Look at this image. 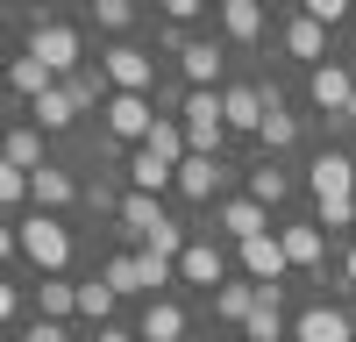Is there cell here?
<instances>
[{"label":"cell","mask_w":356,"mask_h":342,"mask_svg":"<svg viewBox=\"0 0 356 342\" xmlns=\"http://www.w3.org/2000/svg\"><path fill=\"white\" fill-rule=\"evenodd\" d=\"M150 129H157V100H143V93H114L107 114H100V136L122 142V150H143Z\"/></svg>","instance_id":"7c38bea8"},{"label":"cell","mask_w":356,"mask_h":342,"mask_svg":"<svg viewBox=\"0 0 356 342\" xmlns=\"http://www.w3.org/2000/svg\"><path fill=\"white\" fill-rule=\"evenodd\" d=\"M221 342H243V335H221Z\"/></svg>","instance_id":"603a6c76"},{"label":"cell","mask_w":356,"mask_h":342,"mask_svg":"<svg viewBox=\"0 0 356 342\" xmlns=\"http://www.w3.org/2000/svg\"><path fill=\"white\" fill-rule=\"evenodd\" d=\"M143 150H157L164 164H186V157H193V142H186V122L157 114V129H150V142H143Z\"/></svg>","instance_id":"d6986e66"},{"label":"cell","mask_w":356,"mask_h":342,"mask_svg":"<svg viewBox=\"0 0 356 342\" xmlns=\"http://www.w3.org/2000/svg\"><path fill=\"white\" fill-rule=\"evenodd\" d=\"M243 193L257 200L264 214H292V207H307V164H285V157H250L243 164Z\"/></svg>","instance_id":"8992f818"},{"label":"cell","mask_w":356,"mask_h":342,"mask_svg":"<svg viewBox=\"0 0 356 342\" xmlns=\"http://www.w3.org/2000/svg\"><path fill=\"white\" fill-rule=\"evenodd\" d=\"M278 243L292 256V278H300V293H335V236L314 221V207H292L278 221Z\"/></svg>","instance_id":"7a4b0ae2"},{"label":"cell","mask_w":356,"mask_h":342,"mask_svg":"<svg viewBox=\"0 0 356 342\" xmlns=\"http://www.w3.org/2000/svg\"><path fill=\"white\" fill-rule=\"evenodd\" d=\"M79 342H86V328H79Z\"/></svg>","instance_id":"d4e9b609"},{"label":"cell","mask_w":356,"mask_h":342,"mask_svg":"<svg viewBox=\"0 0 356 342\" xmlns=\"http://www.w3.org/2000/svg\"><path fill=\"white\" fill-rule=\"evenodd\" d=\"M86 342H143L136 321H107V328H86Z\"/></svg>","instance_id":"44dd1931"},{"label":"cell","mask_w":356,"mask_h":342,"mask_svg":"<svg viewBox=\"0 0 356 342\" xmlns=\"http://www.w3.org/2000/svg\"><path fill=\"white\" fill-rule=\"evenodd\" d=\"M36 214H65V221H86V171H72L65 157L36 171Z\"/></svg>","instance_id":"4fadbf2b"},{"label":"cell","mask_w":356,"mask_h":342,"mask_svg":"<svg viewBox=\"0 0 356 342\" xmlns=\"http://www.w3.org/2000/svg\"><path fill=\"white\" fill-rule=\"evenodd\" d=\"M271 57H278L285 79H307V72H321V65L335 57V36H328L307 8H278V43H271Z\"/></svg>","instance_id":"5b68a950"},{"label":"cell","mask_w":356,"mask_h":342,"mask_svg":"<svg viewBox=\"0 0 356 342\" xmlns=\"http://www.w3.org/2000/svg\"><path fill=\"white\" fill-rule=\"evenodd\" d=\"M221 107H228L235 142H243V150H257V129H264V86H257L250 72H235V79L221 86Z\"/></svg>","instance_id":"5bb4252c"},{"label":"cell","mask_w":356,"mask_h":342,"mask_svg":"<svg viewBox=\"0 0 356 342\" xmlns=\"http://www.w3.org/2000/svg\"><path fill=\"white\" fill-rule=\"evenodd\" d=\"M235 271H243L257 293H300V278H292V256H285V243H278V228L235 250Z\"/></svg>","instance_id":"30bf717a"},{"label":"cell","mask_w":356,"mask_h":342,"mask_svg":"<svg viewBox=\"0 0 356 342\" xmlns=\"http://www.w3.org/2000/svg\"><path fill=\"white\" fill-rule=\"evenodd\" d=\"M335 300H342V307L356 300V236H349V243L335 250Z\"/></svg>","instance_id":"ffe728a7"},{"label":"cell","mask_w":356,"mask_h":342,"mask_svg":"<svg viewBox=\"0 0 356 342\" xmlns=\"http://www.w3.org/2000/svg\"><path fill=\"white\" fill-rule=\"evenodd\" d=\"M107 321H129V300L100 285L93 271H79V328H107Z\"/></svg>","instance_id":"2e32d148"},{"label":"cell","mask_w":356,"mask_h":342,"mask_svg":"<svg viewBox=\"0 0 356 342\" xmlns=\"http://www.w3.org/2000/svg\"><path fill=\"white\" fill-rule=\"evenodd\" d=\"M79 28L93 43H136V36H150V8L143 0H79Z\"/></svg>","instance_id":"ba28073f"},{"label":"cell","mask_w":356,"mask_h":342,"mask_svg":"<svg viewBox=\"0 0 356 342\" xmlns=\"http://www.w3.org/2000/svg\"><path fill=\"white\" fill-rule=\"evenodd\" d=\"M129 321H136V335H143V342H200V335H207V321H200V307H193L186 293H164V300H143V307H129Z\"/></svg>","instance_id":"52a82bcc"},{"label":"cell","mask_w":356,"mask_h":342,"mask_svg":"<svg viewBox=\"0 0 356 342\" xmlns=\"http://www.w3.org/2000/svg\"><path fill=\"white\" fill-rule=\"evenodd\" d=\"M93 65L107 72V86L114 93H143V100H157L164 93V79H171V65L150 50V43H93Z\"/></svg>","instance_id":"277c9868"},{"label":"cell","mask_w":356,"mask_h":342,"mask_svg":"<svg viewBox=\"0 0 356 342\" xmlns=\"http://www.w3.org/2000/svg\"><path fill=\"white\" fill-rule=\"evenodd\" d=\"M228 278H243V271H235V243H221L214 228H193L186 256H178V293L200 307V300H214Z\"/></svg>","instance_id":"3957f363"},{"label":"cell","mask_w":356,"mask_h":342,"mask_svg":"<svg viewBox=\"0 0 356 342\" xmlns=\"http://www.w3.org/2000/svg\"><path fill=\"white\" fill-rule=\"evenodd\" d=\"M36 321H72L79 328V278H36Z\"/></svg>","instance_id":"ac0fdd59"},{"label":"cell","mask_w":356,"mask_h":342,"mask_svg":"<svg viewBox=\"0 0 356 342\" xmlns=\"http://www.w3.org/2000/svg\"><path fill=\"white\" fill-rule=\"evenodd\" d=\"M292 342H356V321L335 293H300L292 300Z\"/></svg>","instance_id":"9c48e42d"},{"label":"cell","mask_w":356,"mask_h":342,"mask_svg":"<svg viewBox=\"0 0 356 342\" xmlns=\"http://www.w3.org/2000/svg\"><path fill=\"white\" fill-rule=\"evenodd\" d=\"M193 228H214L221 243H235V250H243V243H257V236H271V228H278V214H264L250 193H228L221 207L207 214V221H193Z\"/></svg>","instance_id":"8fae6325"},{"label":"cell","mask_w":356,"mask_h":342,"mask_svg":"<svg viewBox=\"0 0 356 342\" xmlns=\"http://www.w3.org/2000/svg\"><path fill=\"white\" fill-rule=\"evenodd\" d=\"M86 221H65V214H36L29 207L22 221H0V256H15L29 278H79V236Z\"/></svg>","instance_id":"6da1fadb"},{"label":"cell","mask_w":356,"mask_h":342,"mask_svg":"<svg viewBox=\"0 0 356 342\" xmlns=\"http://www.w3.org/2000/svg\"><path fill=\"white\" fill-rule=\"evenodd\" d=\"M349 321H356V300H349Z\"/></svg>","instance_id":"cb8c5ba5"},{"label":"cell","mask_w":356,"mask_h":342,"mask_svg":"<svg viewBox=\"0 0 356 342\" xmlns=\"http://www.w3.org/2000/svg\"><path fill=\"white\" fill-rule=\"evenodd\" d=\"M122 186H129V193H157V200H171V186H178V164H164L157 150H129V164H122Z\"/></svg>","instance_id":"e0dca14e"},{"label":"cell","mask_w":356,"mask_h":342,"mask_svg":"<svg viewBox=\"0 0 356 342\" xmlns=\"http://www.w3.org/2000/svg\"><path fill=\"white\" fill-rule=\"evenodd\" d=\"M0 164H8V171H29V179H36L43 164H57V142H50L36 122H8V129H0Z\"/></svg>","instance_id":"9a60e30c"},{"label":"cell","mask_w":356,"mask_h":342,"mask_svg":"<svg viewBox=\"0 0 356 342\" xmlns=\"http://www.w3.org/2000/svg\"><path fill=\"white\" fill-rule=\"evenodd\" d=\"M335 57L349 65V79H356V28H349V36H335Z\"/></svg>","instance_id":"7402d4cb"}]
</instances>
